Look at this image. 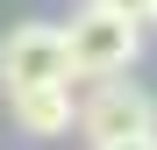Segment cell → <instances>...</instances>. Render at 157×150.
<instances>
[{"label": "cell", "mask_w": 157, "mask_h": 150, "mask_svg": "<svg viewBox=\"0 0 157 150\" xmlns=\"http://www.w3.org/2000/svg\"><path fill=\"white\" fill-rule=\"evenodd\" d=\"M7 107H14V121L29 136H64L71 121H78V100H71V86H36V93H7Z\"/></svg>", "instance_id": "cell-4"}, {"label": "cell", "mask_w": 157, "mask_h": 150, "mask_svg": "<svg viewBox=\"0 0 157 150\" xmlns=\"http://www.w3.org/2000/svg\"><path fill=\"white\" fill-rule=\"evenodd\" d=\"M121 150H157V143H121Z\"/></svg>", "instance_id": "cell-6"}, {"label": "cell", "mask_w": 157, "mask_h": 150, "mask_svg": "<svg viewBox=\"0 0 157 150\" xmlns=\"http://www.w3.org/2000/svg\"><path fill=\"white\" fill-rule=\"evenodd\" d=\"M64 29V57H71V79H121L128 64H136L143 50V21H128L114 7H100V0H78L71 21H57Z\"/></svg>", "instance_id": "cell-1"}, {"label": "cell", "mask_w": 157, "mask_h": 150, "mask_svg": "<svg viewBox=\"0 0 157 150\" xmlns=\"http://www.w3.org/2000/svg\"><path fill=\"white\" fill-rule=\"evenodd\" d=\"M150 21H157V0H150Z\"/></svg>", "instance_id": "cell-7"}, {"label": "cell", "mask_w": 157, "mask_h": 150, "mask_svg": "<svg viewBox=\"0 0 157 150\" xmlns=\"http://www.w3.org/2000/svg\"><path fill=\"white\" fill-rule=\"evenodd\" d=\"M78 136L93 150H121V143H157V100L128 79H100L78 100Z\"/></svg>", "instance_id": "cell-2"}, {"label": "cell", "mask_w": 157, "mask_h": 150, "mask_svg": "<svg viewBox=\"0 0 157 150\" xmlns=\"http://www.w3.org/2000/svg\"><path fill=\"white\" fill-rule=\"evenodd\" d=\"M100 7H114V14H128V21H150V0H100Z\"/></svg>", "instance_id": "cell-5"}, {"label": "cell", "mask_w": 157, "mask_h": 150, "mask_svg": "<svg viewBox=\"0 0 157 150\" xmlns=\"http://www.w3.org/2000/svg\"><path fill=\"white\" fill-rule=\"evenodd\" d=\"M0 86L7 93L71 86V57H64V29L57 21H14L0 36Z\"/></svg>", "instance_id": "cell-3"}]
</instances>
